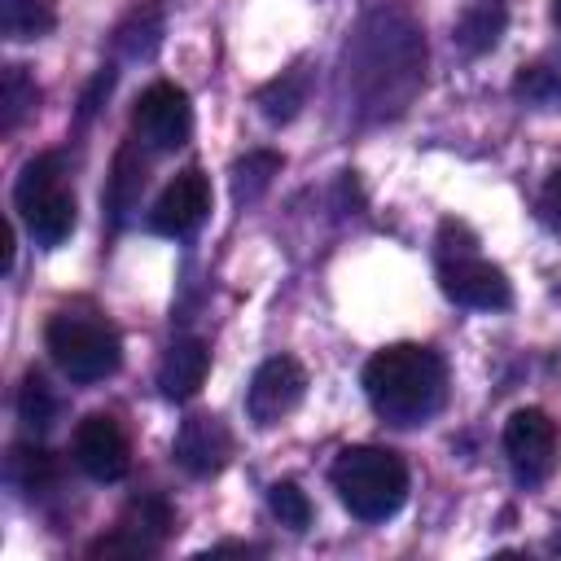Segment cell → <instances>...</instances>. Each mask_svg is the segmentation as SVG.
Returning a JSON list of instances; mask_svg holds the SVG:
<instances>
[{
	"instance_id": "obj_22",
	"label": "cell",
	"mask_w": 561,
	"mask_h": 561,
	"mask_svg": "<svg viewBox=\"0 0 561 561\" xmlns=\"http://www.w3.org/2000/svg\"><path fill=\"white\" fill-rule=\"evenodd\" d=\"M267 508H272V513L280 517V526H289V530H307V526H311V504H307V495H302L294 482H272Z\"/></svg>"
},
{
	"instance_id": "obj_10",
	"label": "cell",
	"mask_w": 561,
	"mask_h": 561,
	"mask_svg": "<svg viewBox=\"0 0 561 561\" xmlns=\"http://www.w3.org/2000/svg\"><path fill=\"white\" fill-rule=\"evenodd\" d=\"M206 215H210V180L188 167L158 193L149 210V228L162 237H188Z\"/></svg>"
},
{
	"instance_id": "obj_23",
	"label": "cell",
	"mask_w": 561,
	"mask_h": 561,
	"mask_svg": "<svg viewBox=\"0 0 561 561\" xmlns=\"http://www.w3.org/2000/svg\"><path fill=\"white\" fill-rule=\"evenodd\" d=\"M131 517L136 522H127L136 535H145L149 543H158L162 535H171V526H175V513H171V504L167 500H158V495H149V500H136L131 504Z\"/></svg>"
},
{
	"instance_id": "obj_12",
	"label": "cell",
	"mask_w": 561,
	"mask_h": 561,
	"mask_svg": "<svg viewBox=\"0 0 561 561\" xmlns=\"http://www.w3.org/2000/svg\"><path fill=\"white\" fill-rule=\"evenodd\" d=\"M206 373H210V351H206V342L180 337V342L167 346V355H162V364H158V390H162L167 399H193V394L202 390Z\"/></svg>"
},
{
	"instance_id": "obj_1",
	"label": "cell",
	"mask_w": 561,
	"mask_h": 561,
	"mask_svg": "<svg viewBox=\"0 0 561 561\" xmlns=\"http://www.w3.org/2000/svg\"><path fill=\"white\" fill-rule=\"evenodd\" d=\"M364 394L390 425H421L447 399V368L430 346L394 342L364 364Z\"/></svg>"
},
{
	"instance_id": "obj_16",
	"label": "cell",
	"mask_w": 561,
	"mask_h": 561,
	"mask_svg": "<svg viewBox=\"0 0 561 561\" xmlns=\"http://www.w3.org/2000/svg\"><path fill=\"white\" fill-rule=\"evenodd\" d=\"M4 473H9V482H13L18 491L35 495V491H44V486L57 478V460H53L44 447H35V443H18V447L9 451Z\"/></svg>"
},
{
	"instance_id": "obj_19",
	"label": "cell",
	"mask_w": 561,
	"mask_h": 561,
	"mask_svg": "<svg viewBox=\"0 0 561 561\" xmlns=\"http://www.w3.org/2000/svg\"><path fill=\"white\" fill-rule=\"evenodd\" d=\"M276 171H280V158H276V153H267V149L245 153V158L232 167V193H237V202H254V197L272 184Z\"/></svg>"
},
{
	"instance_id": "obj_3",
	"label": "cell",
	"mask_w": 561,
	"mask_h": 561,
	"mask_svg": "<svg viewBox=\"0 0 561 561\" xmlns=\"http://www.w3.org/2000/svg\"><path fill=\"white\" fill-rule=\"evenodd\" d=\"M44 342H48L53 364L70 381H79V386L105 381L123 364V342H118L114 324L101 320V316H92V311H75V307L57 311L48 320V329H44Z\"/></svg>"
},
{
	"instance_id": "obj_17",
	"label": "cell",
	"mask_w": 561,
	"mask_h": 561,
	"mask_svg": "<svg viewBox=\"0 0 561 561\" xmlns=\"http://www.w3.org/2000/svg\"><path fill=\"white\" fill-rule=\"evenodd\" d=\"M39 88L22 66H4L0 75V131H18V123L35 110Z\"/></svg>"
},
{
	"instance_id": "obj_18",
	"label": "cell",
	"mask_w": 561,
	"mask_h": 561,
	"mask_svg": "<svg viewBox=\"0 0 561 561\" xmlns=\"http://www.w3.org/2000/svg\"><path fill=\"white\" fill-rule=\"evenodd\" d=\"M57 412H61V403H57L53 386H48L39 373H26L22 386H18V421H22L26 430L44 434V430H53Z\"/></svg>"
},
{
	"instance_id": "obj_7",
	"label": "cell",
	"mask_w": 561,
	"mask_h": 561,
	"mask_svg": "<svg viewBox=\"0 0 561 561\" xmlns=\"http://www.w3.org/2000/svg\"><path fill=\"white\" fill-rule=\"evenodd\" d=\"M131 127L136 136L158 149V153H171L188 140L193 131V105H188V92L175 88V83H149L131 110Z\"/></svg>"
},
{
	"instance_id": "obj_15",
	"label": "cell",
	"mask_w": 561,
	"mask_h": 561,
	"mask_svg": "<svg viewBox=\"0 0 561 561\" xmlns=\"http://www.w3.org/2000/svg\"><path fill=\"white\" fill-rule=\"evenodd\" d=\"M254 101H259L263 118L289 123V118L302 110V101H307V75H302V70H285V75H276L272 83H263Z\"/></svg>"
},
{
	"instance_id": "obj_20",
	"label": "cell",
	"mask_w": 561,
	"mask_h": 561,
	"mask_svg": "<svg viewBox=\"0 0 561 561\" xmlns=\"http://www.w3.org/2000/svg\"><path fill=\"white\" fill-rule=\"evenodd\" d=\"M140 188H145V167L136 158V149H123L118 162H114V180H110V210H114V219H127V210L136 206Z\"/></svg>"
},
{
	"instance_id": "obj_14",
	"label": "cell",
	"mask_w": 561,
	"mask_h": 561,
	"mask_svg": "<svg viewBox=\"0 0 561 561\" xmlns=\"http://www.w3.org/2000/svg\"><path fill=\"white\" fill-rule=\"evenodd\" d=\"M57 22L53 0H0V31L9 39H39Z\"/></svg>"
},
{
	"instance_id": "obj_25",
	"label": "cell",
	"mask_w": 561,
	"mask_h": 561,
	"mask_svg": "<svg viewBox=\"0 0 561 561\" xmlns=\"http://www.w3.org/2000/svg\"><path fill=\"white\" fill-rule=\"evenodd\" d=\"M552 22H557V31H561V0H552Z\"/></svg>"
},
{
	"instance_id": "obj_8",
	"label": "cell",
	"mask_w": 561,
	"mask_h": 561,
	"mask_svg": "<svg viewBox=\"0 0 561 561\" xmlns=\"http://www.w3.org/2000/svg\"><path fill=\"white\" fill-rule=\"evenodd\" d=\"M307 394V373L298 359L289 355H272L254 368L250 386H245V412L254 425H276L280 416H289Z\"/></svg>"
},
{
	"instance_id": "obj_2",
	"label": "cell",
	"mask_w": 561,
	"mask_h": 561,
	"mask_svg": "<svg viewBox=\"0 0 561 561\" xmlns=\"http://www.w3.org/2000/svg\"><path fill=\"white\" fill-rule=\"evenodd\" d=\"M329 478H333L337 500L359 522H386L408 500V465L390 447H373V443L342 447L333 469H329Z\"/></svg>"
},
{
	"instance_id": "obj_9",
	"label": "cell",
	"mask_w": 561,
	"mask_h": 561,
	"mask_svg": "<svg viewBox=\"0 0 561 561\" xmlns=\"http://www.w3.org/2000/svg\"><path fill=\"white\" fill-rule=\"evenodd\" d=\"M75 465L92 482H123L131 469V443L110 412H88L75 425Z\"/></svg>"
},
{
	"instance_id": "obj_5",
	"label": "cell",
	"mask_w": 561,
	"mask_h": 561,
	"mask_svg": "<svg viewBox=\"0 0 561 561\" xmlns=\"http://www.w3.org/2000/svg\"><path fill=\"white\" fill-rule=\"evenodd\" d=\"M504 456L513 465V478L522 486H539L552 478L561 460V434L557 421L543 408H517L504 421Z\"/></svg>"
},
{
	"instance_id": "obj_4",
	"label": "cell",
	"mask_w": 561,
	"mask_h": 561,
	"mask_svg": "<svg viewBox=\"0 0 561 561\" xmlns=\"http://www.w3.org/2000/svg\"><path fill=\"white\" fill-rule=\"evenodd\" d=\"M13 206L26 224V232L53 250L75 232V193L61 184V158L57 153H35L18 184H13Z\"/></svg>"
},
{
	"instance_id": "obj_11",
	"label": "cell",
	"mask_w": 561,
	"mask_h": 561,
	"mask_svg": "<svg viewBox=\"0 0 561 561\" xmlns=\"http://www.w3.org/2000/svg\"><path fill=\"white\" fill-rule=\"evenodd\" d=\"M232 456V434L224 430L219 416H188L175 434V460L193 473V478H210L228 465Z\"/></svg>"
},
{
	"instance_id": "obj_6",
	"label": "cell",
	"mask_w": 561,
	"mask_h": 561,
	"mask_svg": "<svg viewBox=\"0 0 561 561\" xmlns=\"http://www.w3.org/2000/svg\"><path fill=\"white\" fill-rule=\"evenodd\" d=\"M438 285L451 302L460 307H473V311H504L513 302V289H508V276L478 259L473 250H460V254H443L438 259Z\"/></svg>"
},
{
	"instance_id": "obj_13",
	"label": "cell",
	"mask_w": 561,
	"mask_h": 561,
	"mask_svg": "<svg viewBox=\"0 0 561 561\" xmlns=\"http://www.w3.org/2000/svg\"><path fill=\"white\" fill-rule=\"evenodd\" d=\"M504 26H508V4L504 0H469L460 9V18H456V35L451 39L460 44V53L478 57V53L500 44Z\"/></svg>"
},
{
	"instance_id": "obj_21",
	"label": "cell",
	"mask_w": 561,
	"mask_h": 561,
	"mask_svg": "<svg viewBox=\"0 0 561 561\" xmlns=\"http://www.w3.org/2000/svg\"><path fill=\"white\" fill-rule=\"evenodd\" d=\"M513 92H517L522 105L557 110V105H561V70H552V66H526V70L513 79Z\"/></svg>"
},
{
	"instance_id": "obj_24",
	"label": "cell",
	"mask_w": 561,
	"mask_h": 561,
	"mask_svg": "<svg viewBox=\"0 0 561 561\" xmlns=\"http://www.w3.org/2000/svg\"><path fill=\"white\" fill-rule=\"evenodd\" d=\"M539 210H543V219L561 232V171L548 175V184H543V193H539Z\"/></svg>"
}]
</instances>
